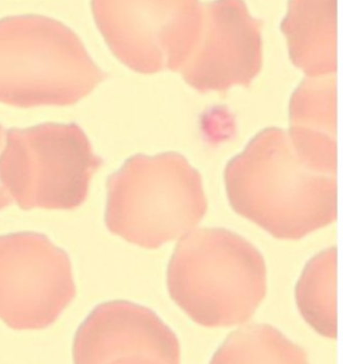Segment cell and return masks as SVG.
Returning <instances> with one entry per match:
<instances>
[{
  "label": "cell",
  "instance_id": "cell-8",
  "mask_svg": "<svg viewBox=\"0 0 343 364\" xmlns=\"http://www.w3.org/2000/svg\"><path fill=\"white\" fill-rule=\"evenodd\" d=\"M263 68L262 21L244 0L201 4L195 42L176 73L199 92L250 86Z\"/></svg>",
  "mask_w": 343,
  "mask_h": 364
},
{
  "label": "cell",
  "instance_id": "cell-1",
  "mask_svg": "<svg viewBox=\"0 0 343 364\" xmlns=\"http://www.w3.org/2000/svg\"><path fill=\"white\" fill-rule=\"evenodd\" d=\"M224 185L231 208L275 239H303L337 220V174L303 159L279 127L263 129L229 159Z\"/></svg>",
  "mask_w": 343,
  "mask_h": 364
},
{
  "label": "cell",
  "instance_id": "cell-3",
  "mask_svg": "<svg viewBox=\"0 0 343 364\" xmlns=\"http://www.w3.org/2000/svg\"><path fill=\"white\" fill-rule=\"evenodd\" d=\"M106 188V228L145 250L183 239L208 210L200 171L177 151L126 159Z\"/></svg>",
  "mask_w": 343,
  "mask_h": 364
},
{
  "label": "cell",
  "instance_id": "cell-11",
  "mask_svg": "<svg viewBox=\"0 0 343 364\" xmlns=\"http://www.w3.org/2000/svg\"><path fill=\"white\" fill-rule=\"evenodd\" d=\"M338 0H288L280 24L288 55L310 78L337 74Z\"/></svg>",
  "mask_w": 343,
  "mask_h": 364
},
{
  "label": "cell",
  "instance_id": "cell-14",
  "mask_svg": "<svg viewBox=\"0 0 343 364\" xmlns=\"http://www.w3.org/2000/svg\"><path fill=\"white\" fill-rule=\"evenodd\" d=\"M4 144H6V132H4L3 126L0 125V154H1V151H3V149H4ZM12 203H14V201H12L10 194L7 193V191L4 189L3 183L0 181V212H1L3 209L9 208Z\"/></svg>",
  "mask_w": 343,
  "mask_h": 364
},
{
  "label": "cell",
  "instance_id": "cell-6",
  "mask_svg": "<svg viewBox=\"0 0 343 364\" xmlns=\"http://www.w3.org/2000/svg\"><path fill=\"white\" fill-rule=\"evenodd\" d=\"M110 51L139 74L177 71L195 42L200 0H92Z\"/></svg>",
  "mask_w": 343,
  "mask_h": 364
},
{
  "label": "cell",
  "instance_id": "cell-4",
  "mask_svg": "<svg viewBox=\"0 0 343 364\" xmlns=\"http://www.w3.org/2000/svg\"><path fill=\"white\" fill-rule=\"evenodd\" d=\"M106 80L80 36L43 15L0 19V103L73 106Z\"/></svg>",
  "mask_w": 343,
  "mask_h": 364
},
{
  "label": "cell",
  "instance_id": "cell-12",
  "mask_svg": "<svg viewBox=\"0 0 343 364\" xmlns=\"http://www.w3.org/2000/svg\"><path fill=\"white\" fill-rule=\"evenodd\" d=\"M338 250L329 247L310 259L295 287V300L305 321L315 332L337 339Z\"/></svg>",
  "mask_w": 343,
  "mask_h": 364
},
{
  "label": "cell",
  "instance_id": "cell-9",
  "mask_svg": "<svg viewBox=\"0 0 343 364\" xmlns=\"http://www.w3.org/2000/svg\"><path fill=\"white\" fill-rule=\"evenodd\" d=\"M74 364H181L171 327L150 308L106 301L82 321L73 343Z\"/></svg>",
  "mask_w": 343,
  "mask_h": 364
},
{
  "label": "cell",
  "instance_id": "cell-7",
  "mask_svg": "<svg viewBox=\"0 0 343 364\" xmlns=\"http://www.w3.org/2000/svg\"><path fill=\"white\" fill-rule=\"evenodd\" d=\"M75 295L68 252L38 232L0 235V320L7 327L46 330Z\"/></svg>",
  "mask_w": 343,
  "mask_h": 364
},
{
  "label": "cell",
  "instance_id": "cell-5",
  "mask_svg": "<svg viewBox=\"0 0 343 364\" xmlns=\"http://www.w3.org/2000/svg\"><path fill=\"white\" fill-rule=\"evenodd\" d=\"M103 165L78 124L11 129L0 154V181L23 210H74Z\"/></svg>",
  "mask_w": 343,
  "mask_h": 364
},
{
  "label": "cell",
  "instance_id": "cell-2",
  "mask_svg": "<svg viewBox=\"0 0 343 364\" xmlns=\"http://www.w3.org/2000/svg\"><path fill=\"white\" fill-rule=\"evenodd\" d=\"M172 300L206 328L244 324L267 295L263 255L224 228H199L180 239L167 271Z\"/></svg>",
  "mask_w": 343,
  "mask_h": 364
},
{
  "label": "cell",
  "instance_id": "cell-13",
  "mask_svg": "<svg viewBox=\"0 0 343 364\" xmlns=\"http://www.w3.org/2000/svg\"><path fill=\"white\" fill-rule=\"evenodd\" d=\"M209 364H310L309 355L268 324H248L229 333Z\"/></svg>",
  "mask_w": 343,
  "mask_h": 364
},
{
  "label": "cell",
  "instance_id": "cell-10",
  "mask_svg": "<svg viewBox=\"0 0 343 364\" xmlns=\"http://www.w3.org/2000/svg\"><path fill=\"white\" fill-rule=\"evenodd\" d=\"M290 133L297 153L322 171L337 174V74L306 77L290 101Z\"/></svg>",
  "mask_w": 343,
  "mask_h": 364
}]
</instances>
